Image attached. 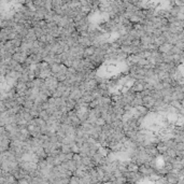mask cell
<instances>
[{"instance_id": "obj_7", "label": "cell", "mask_w": 184, "mask_h": 184, "mask_svg": "<svg viewBox=\"0 0 184 184\" xmlns=\"http://www.w3.org/2000/svg\"><path fill=\"white\" fill-rule=\"evenodd\" d=\"M127 171H138V165L135 162L128 160L127 163Z\"/></svg>"}, {"instance_id": "obj_13", "label": "cell", "mask_w": 184, "mask_h": 184, "mask_svg": "<svg viewBox=\"0 0 184 184\" xmlns=\"http://www.w3.org/2000/svg\"><path fill=\"white\" fill-rule=\"evenodd\" d=\"M3 46V43L2 42H0V50H1V47Z\"/></svg>"}, {"instance_id": "obj_11", "label": "cell", "mask_w": 184, "mask_h": 184, "mask_svg": "<svg viewBox=\"0 0 184 184\" xmlns=\"http://www.w3.org/2000/svg\"><path fill=\"white\" fill-rule=\"evenodd\" d=\"M175 150V151H184V142H177Z\"/></svg>"}, {"instance_id": "obj_2", "label": "cell", "mask_w": 184, "mask_h": 184, "mask_svg": "<svg viewBox=\"0 0 184 184\" xmlns=\"http://www.w3.org/2000/svg\"><path fill=\"white\" fill-rule=\"evenodd\" d=\"M142 101H143V106L146 107L148 109H150V108H152V107L154 106L155 98L152 96V95H148V96L142 97Z\"/></svg>"}, {"instance_id": "obj_10", "label": "cell", "mask_w": 184, "mask_h": 184, "mask_svg": "<svg viewBox=\"0 0 184 184\" xmlns=\"http://www.w3.org/2000/svg\"><path fill=\"white\" fill-rule=\"evenodd\" d=\"M69 183H71V184H79L80 183V178H78L76 175H72L71 177H70V179H69Z\"/></svg>"}, {"instance_id": "obj_12", "label": "cell", "mask_w": 184, "mask_h": 184, "mask_svg": "<svg viewBox=\"0 0 184 184\" xmlns=\"http://www.w3.org/2000/svg\"><path fill=\"white\" fill-rule=\"evenodd\" d=\"M154 90H162L163 88H164V86H163V83H162V81H160V82H157L156 84H154Z\"/></svg>"}, {"instance_id": "obj_9", "label": "cell", "mask_w": 184, "mask_h": 184, "mask_svg": "<svg viewBox=\"0 0 184 184\" xmlns=\"http://www.w3.org/2000/svg\"><path fill=\"white\" fill-rule=\"evenodd\" d=\"M61 152L64 153V154H67V153L71 152V150H70V144H63L61 143Z\"/></svg>"}, {"instance_id": "obj_6", "label": "cell", "mask_w": 184, "mask_h": 184, "mask_svg": "<svg viewBox=\"0 0 184 184\" xmlns=\"http://www.w3.org/2000/svg\"><path fill=\"white\" fill-rule=\"evenodd\" d=\"M156 149L158 150V153H160V154H164V153L166 152V150H167L168 148H167V145L164 143V142H163V141H160L158 143L156 144Z\"/></svg>"}, {"instance_id": "obj_4", "label": "cell", "mask_w": 184, "mask_h": 184, "mask_svg": "<svg viewBox=\"0 0 184 184\" xmlns=\"http://www.w3.org/2000/svg\"><path fill=\"white\" fill-rule=\"evenodd\" d=\"M172 45L173 44H171V43L165 42V43H163L162 45H160V46L157 47V51L160 52V53H167V52H169L171 50Z\"/></svg>"}, {"instance_id": "obj_1", "label": "cell", "mask_w": 184, "mask_h": 184, "mask_svg": "<svg viewBox=\"0 0 184 184\" xmlns=\"http://www.w3.org/2000/svg\"><path fill=\"white\" fill-rule=\"evenodd\" d=\"M27 57L28 55L26 54V53H24V52H15V53L12 54V59H14V61H16L20 64L24 63L25 59L27 58Z\"/></svg>"}, {"instance_id": "obj_8", "label": "cell", "mask_w": 184, "mask_h": 184, "mask_svg": "<svg viewBox=\"0 0 184 184\" xmlns=\"http://www.w3.org/2000/svg\"><path fill=\"white\" fill-rule=\"evenodd\" d=\"M39 117H40V119H42L43 121L46 122L47 120H49V117H50V114L45 110H41L40 113H39Z\"/></svg>"}, {"instance_id": "obj_5", "label": "cell", "mask_w": 184, "mask_h": 184, "mask_svg": "<svg viewBox=\"0 0 184 184\" xmlns=\"http://www.w3.org/2000/svg\"><path fill=\"white\" fill-rule=\"evenodd\" d=\"M135 110L139 113L140 115H146L149 113V109L146 107H144L143 105H140V106L135 107Z\"/></svg>"}, {"instance_id": "obj_3", "label": "cell", "mask_w": 184, "mask_h": 184, "mask_svg": "<svg viewBox=\"0 0 184 184\" xmlns=\"http://www.w3.org/2000/svg\"><path fill=\"white\" fill-rule=\"evenodd\" d=\"M96 52V46L94 45H90V46H86L83 51V57H90L93 54H95Z\"/></svg>"}]
</instances>
